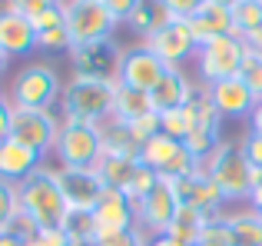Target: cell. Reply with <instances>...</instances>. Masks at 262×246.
Instances as JSON below:
<instances>
[{"mask_svg": "<svg viewBox=\"0 0 262 246\" xmlns=\"http://www.w3.org/2000/svg\"><path fill=\"white\" fill-rule=\"evenodd\" d=\"M249 207H252V213L262 220V196H259V200H249Z\"/></svg>", "mask_w": 262, "mask_h": 246, "instance_id": "f907efd6", "label": "cell"}, {"mask_svg": "<svg viewBox=\"0 0 262 246\" xmlns=\"http://www.w3.org/2000/svg\"><path fill=\"white\" fill-rule=\"evenodd\" d=\"M196 93V80L186 73V67H176V70H166V77L156 84V90L149 93L153 97V110L156 113H169L176 107H186Z\"/></svg>", "mask_w": 262, "mask_h": 246, "instance_id": "d6986e66", "label": "cell"}, {"mask_svg": "<svg viewBox=\"0 0 262 246\" xmlns=\"http://www.w3.org/2000/svg\"><path fill=\"white\" fill-rule=\"evenodd\" d=\"M113 104H116V84L70 77L63 84V97H60V120L100 127L103 120L113 117Z\"/></svg>", "mask_w": 262, "mask_h": 246, "instance_id": "7a4b0ae2", "label": "cell"}, {"mask_svg": "<svg viewBox=\"0 0 262 246\" xmlns=\"http://www.w3.org/2000/svg\"><path fill=\"white\" fill-rule=\"evenodd\" d=\"M196 246H232V236H229V227H226V216H209L203 227V236H199Z\"/></svg>", "mask_w": 262, "mask_h": 246, "instance_id": "836d02e7", "label": "cell"}, {"mask_svg": "<svg viewBox=\"0 0 262 246\" xmlns=\"http://www.w3.org/2000/svg\"><path fill=\"white\" fill-rule=\"evenodd\" d=\"M37 170H43V153L24 147V143L13 140V136L0 140V180L24 183L27 176H33Z\"/></svg>", "mask_w": 262, "mask_h": 246, "instance_id": "e0dca14e", "label": "cell"}, {"mask_svg": "<svg viewBox=\"0 0 262 246\" xmlns=\"http://www.w3.org/2000/svg\"><path fill=\"white\" fill-rule=\"evenodd\" d=\"M169 67L149 50L146 44H133L123 47V60H120V73H116V87H126V90H143L153 93L156 84L166 77Z\"/></svg>", "mask_w": 262, "mask_h": 246, "instance_id": "9c48e42d", "label": "cell"}, {"mask_svg": "<svg viewBox=\"0 0 262 246\" xmlns=\"http://www.w3.org/2000/svg\"><path fill=\"white\" fill-rule=\"evenodd\" d=\"M226 227H229L232 246H262V220L252 213V207L246 210H226Z\"/></svg>", "mask_w": 262, "mask_h": 246, "instance_id": "603a6c76", "label": "cell"}, {"mask_svg": "<svg viewBox=\"0 0 262 246\" xmlns=\"http://www.w3.org/2000/svg\"><path fill=\"white\" fill-rule=\"evenodd\" d=\"M0 4H4V0H0Z\"/></svg>", "mask_w": 262, "mask_h": 246, "instance_id": "11a10c76", "label": "cell"}, {"mask_svg": "<svg viewBox=\"0 0 262 246\" xmlns=\"http://www.w3.org/2000/svg\"><path fill=\"white\" fill-rule=\"evenodd\" d=\"M136 4H140V0H103V7L110 10V17H113L116 24H126V20L133 17Z\"/></svg>", "mask_w": 262, "mask_h": 246, "instance_id": "b9f144b4", "label": "cell"}, {"mask_svg": "<svg viewBox=\"0 0 262 246\" xmlns=\"http://www.w3.org/2000/svg\"><path fill=\"white\" fill-rule=\"evenodd\" d=\"M206 220H209V216H203L199 210L179 207V213L173 216V223H169V230H166V233L173 236L176 243H183V246H196V243H199V236H203Z\"/></svg>", "mask_w": 262, "mask_h": 246, "instance_id": "4316f807", "label": "cell"}, {"mask_svg": "<svg viewBox=\"0 0 262 246\" xmlns=\"http://www.w3.org/2000/svg\"><path fill=\"white\" fill-rule=\"evenodd\" d=\"M212 4H219V7H229V10H232V7H236L239 0H212Z\"/></svg>", "mask_w": 262, "mask_h": 246, "instance_id": "f5cc1de1", "label": "cell"}, {"mask_svg": "<svg viewBox=\"0 0 262 246\" xmlns=\"http://www.w3.org/2000/svg\"><path fill=\"white\" fill-rule=\"evenodd\" d=\"M196 127H199V117H196V107L192 104L176 107V110H169V113H160V133L173 136L176 143H186Z\"/></svg>", "mask_w": 262, "mask_h": 246, "instance_id": "83f0119b", "label": "cell"}, {"mask_svg": "<svg viewBox=\"0 0 262 246\" xmlns=\"http://www.w3.org/2000/svg\"><path fill=\"white\" fill-rule=\"evenodd\" d=\"M153 110V97L143 90H126V87H116V104H113V117L123 123H136L143 117H149Z\"/></svg>", "mask_w": 262, "mask_h": 246, "instance_id": "d4e9b609", "label": "cell"}, {"mask_svg": "<svg viewBox=\"0 0 262 246\" xmlns=\"http://www.w3.org/2000/svg\"><path fill=\"white\" fill-rule=\"evenodd\" d=\"M60 133V113L53 110H13L10 136L20 140L24 147L37 150V153H50Z\"/></svg>", "mask_w": 262, "mask_h": 246, "instance_id": "7c38bea8", "label": "cell"}, {"mask_svg": "<svg viewBox=\"0 0 262 246\" xmlns=\"http://www.w3.org/2000/svg\"><path fill=\"white\" fill-rule=\"evenodd\" d=\"M33 240H37L40 246H70L73 236L67 233L63 227H57V230H40V233H33Z\"/></svg>", "mask_w": 262, "mask_h": 246, "instance_id": "ee69618b", "label": "cell"}, {"mask_svg": "<svg viewBox=\"0 0 262 246\" xmlns=\"http://www.w3.org/2000/svg\"><path fill=\"white\" fill-rule=\"evenodd\" d=\"M63 230L73 236V240H96V223H93V213H67L63 220Z\"/></svg>", "mask_w": 262, "mask_h": 246, "instance_id": "d590c367", "label": "cell"}, {"mask_svg": "<svg viewBox=\"0 0 262 246\" xmlns=\"http://www.w3.org/2000/svg\"><path fill=\"white\" fill-rule=\"evenodd\" d=\"M143 44H146L169 70L186 67L189 60H196V50H199V40L192 37L189 20H166V24H163L153 37H146Z\"/></svg>", "mask_w": 262, "mask_h": 246, "instance_id": "30bf717a", "label": "cell"}, {"mask_svg": "<svg viewBox=\"0 0 262 246\" xmlns=\"http://www.w3.org/2000/svg\"><path fill=\"white\" fill-rule=\"evenodd\" d=\"M262 196V170H252V196L249 200H259Z\"/></svg>", "mask_w": 262, "mask_h": 246, "instance_id": "c3c4849f", "label": "cell"}, {"mask_svg": "<svg viewBox=\"0 0 262 246\" xmlns=\"http://www.w3.org/2000/svg\"><path fill=\"white\" fill-rule=\"evenodd\" d=\"M17 193H20V213L33 227V233L63 227L70 210H67V200L60 193L57 180H53V170H47V167L37 170L24 183H17Z\"/></svg>", "mask_w": 262, "mask_h": 246, "instance_id": "6da1fadb", "label": "cell"}, {"mask_svg": "<svg viewBox=\"0 0 262 246\" xmlns=\"http://www.w3.org/2000/svg\"><path fill=\"white\" fill-rule=\"evenodd\" d=\"M7 97H10L13 110H57L60 97H63V80L57 77L50 64H30L17 70Z\"/></svg>", "mask_w": 262, "mask_h": 246, "instance_id": "277c9868", "label": "cell"}, {"mask_svg": "<svg viewBox=\"0 0 262 246\" xmlns=\"http://www.w3.org/2000/svg\"><path fill=\"white\" fill-rule=\"evenodd\" d=\"M203 4H206V0H163L169 20H192V17H196V10H199Z\"/></svg>", "mask_w": 262, "mask_h": 246, "instance_id": "f35d334b", "label": "cell"}, {"mask_svg": "<svg viewBox=\"0 0 262 246\" xmlns=\"http://www.w3.org/2000/svg\"><path fill=\"white\" fill-rule=\"evenodd\" d=\"M259 4H262V0H259Z\"/></svg>", "mask_w": 262, "mask_h": 246, "instance_id": "9f6ffc18", "label": "cell"}, {"mask_svg": "<svg viewBox=\"0 0 262 246\" xmlns=\"http://www.w3.org/2000/svg\"><path fill=\"white\" fill-rule=\"evenodd\" d=\"M30 236L17 233V230H7V233H0V246H27Z\"/></svg>", "mask_w": 262, "mask_h": 246, "instance_id": "bcb514c9", "label": "cell"}, {"mask_svg": "<svg viewBox=\"0 0 262 246\" xmlns=\"http://www.w3.org/2000/svg\"><path fill=\"white\" fill-rule=\"evenodd\" d=\"M179 153H183V143H176L173 136H166V133H156L153 140H146L140 147V163L149 167V170H156L160 176H166Z\"/></svg>", "mask_w": 262, "mask_h": 246, "instance_id": "7402d4cb", "label": "cell"}, {"mask_svg": "<svg viewBox=\"0 0 262 246\" xmlns=\"http://www.w3.org/2000/svg\"><path fill=\"white\" fill-rule=\"evenodd\" d=\"M246 40L229 33V37H216L209 44H199L196 50V73H199V84L203 87H212L219 80H229V77H239L243 70V60H246Z\"/></svg>", "mask_w": 262, "mask_h": 246, "instance_id": "5b68a950", "label": "cell"}, {"mask_svg": "<svg viewBox=\"0 0 262 246\" xmlns=\"http://www.w3.org/2000/svg\"><path fill=\"white\" fill-rule=\"evenodd\" d=\"M173 190H176V200L179 207H189V210H199L203 216H219L226 213V196L203 170L189 176H179L173 180Z\"/></svg>", "mask_w": 262, "mask_h": 246, "instance_id": "5bb4252c", "label": "cell"}, {"mask_svg": "<svg viewBox=\"0 0 262 246\" xmlns=\"http://www.w3.org/2000/svg\"><path fill=\"white\" fill-rule=\"evenodd\" d=\"M189 27H192V37H196L199 44H209V40H216V37H229L232 33V10L206 0L196 10V17L189 20Z\"/></svg>", "mask_w": 262, "mask_h": 246, "instance_id": "ffe728a7", "label": "cell"}, {"mask_svg": "<svg viewBox=\"0 0 262 246\" xmlns=\"http://www.w3.org/2000/svg\"><path fill=\"white\" fill-rule=\"evenodd\" d=\"M30 24H33V30H37V33L40 30H50V27H60V24H63V4L50 7V10H43V13H37Z\"/></svg>", "mask_w": 262, "mask_h": 246, "instance_id": "7bdbcfd3", "label": "cell"}, {"mask_svg": "<svg viewBox=\"0 0 262 246\" xmlns=\"http://www.w3.org/2000/svg\"><path fill=\"white\" fill-rule=\"evenodd\" d=\"M30 50H37V30H33L30 17L0 7V53L7 57H27Z\"/></svg>", "mask_w": 262, "mask_h": 246, "instance_id": "ac0fdd59", "label": "cell"}, {"mask_svg": "<svg viewBox=\"0 0 262 246\" xmlns=\"http://www.w3.org/2000/svg\"><path fill=\"white\" fill-rule=\"evenodd\" d=\"M37 50H43V53H70L73 50V40H70L67 24L50 27V30H40L37 33Z\"/></svg>", "mask_w": 262, "mask_h": 246, "instance_id": "1f68e13d", "label": "cell"}, {"mask_svg": "<svg viewBox=\"0 0 262 246\" xmlns=\"http://www.w3.org/2000/svg\"><path fill=\"white\" fill-rule=\"evenodd\" d=\"M203 173L223 190L226 203H249L252 196V167L239 140H223L203 160Z\"/></svg>", "mask_w": 262, "mask_h": 246, "instance_id": "3957f363", "label": "cell"}, {"mask_svg": "<svg viewBox=\"0 0 262 246\" xmlns=\"http://www.w3.org/2000/svg\"><path fill=\"white\" fill-rule=\"evenodd\" d=\"M7 64H10V57H7V53H0V77H4V70H7Z\"/></svg>", "mask_w": 262, "mask_h": 246, "instance_id": "816d5d0a", "label": "cell"}, {"mask_svg": "<svg viewBox=\"0 0 262 246\" xmlns=\"http://www.w3.org/2000/svg\"><path fill=\"white\" fill-rule=\"evenodd\" d=\"M10 123H13V104L7 93H0V140L10 136Z\"/></svg>", "mask_w": 262, "mask_h": 246, "instance_id": "f6af8a7d", "label": "cell"}, {"mask_svg": "<svg viewBox=\"0 0 262 246\" xmlns=\"http://www.w3.org/2000/svg\"><path fill=\"white\" fill-rule=\"evenodd\" d=\"M149 246H183V243H176L169 233H163V236H149Z\"/></svg>", "mask_w": 262, "mask_h": 246, "instance_id": "681fc988", "label": "cell"}, {"mask_svg": "<svg viewBox=\"0 0 262 246\" xmlns=\"http://www.w3.org/2000/svg\"><path fill=\"white\" fill-rule=\"evenodd\" d=\"M206 93H209L212 107L219 110V117H223V120H249L252 107L259 104V100L252 97V90L239 77L219 80V84L206 87Z\"/></svg>", "mask_w": 262, "mask_h": 246, "instance_id": "2e32d148", "label": "cell"}, {"mask_svg": "<svg viewBox=\"0 0 262 246\" xmlns=\"http://www.w3.org/2000/svg\"><path fill=\"white\" fill-rule=\"evenodd\" d=\"M249 130L252 133H262V100L252 107V113H249Z\"/></svg>", "mask_w": 262, "mask_h": 246, "instance_id": "7dc6e473", "label": "cell"}, {"mask_svg": "<svg viewBox=\"0 0 262 246\" xmlns=\"http://www.w3.org/2000/svg\"><path fill=\"white\" fill-rule=\"evenodd\" d=\"M53 156L60 167L70 170H96L103 160V140L100 130L93 123H63L60 120V133L53 143Z\"/></svg>", "mask_w": 262, "mask_h": 246, "instance_id": "8992f818", "label": "cell"}, {"mask_svg": "<svg viewBox=\"0 0 262 246\" xmlns=\"http://www.w3.org/2000/svg\"><path fill=\"white\" fill-rule=\"evenodd\" d=\"M93 223H96V236H113L123 230L136 227V207L123 190H103V196L93 207Z\"/></svg>", "mask_w": 262, "mask_h": 246, "instance_id": "9a60e30c", "label": "cell"}, {"mask_svg": "<svg viewBox=\"0 0 262 246\" xmlns=\"http://www.w3.org/2000/svg\"><path fill=\"white\" fill-rule=\"evenodd\" d=\"M96 246H149V236L140 227H133V230H123V233H113V236H96Z\"/></svg>", "mask_w": 262, "mask_h": 246, "instance_id": "74e56055", "label": "cell"}, {"mask_svg": "<svg viewBox=\"0 0 262 246\" xmlns=\"http://www.w3.org/2000/svg\"><path fill=\"white\" fill-rule=\"evenodd\" d=\"M20 193H17V183H7L0 180V233L13 230L20 223Z\"/></svg>", "mask_w": 262, "mask_h": 246, "instance_id": "4dcf8cb0", "label": "cell"}, {"mask_svg": "<svg viewBox=\"0 0 262 246\" xmlns=\"http://www.w3.org/2000/svg\"><path fill=\"white\" fill-rule=\"evenodd\" d=\"M96 130H100V140H103V153H140V143H136L129 123L110 117V120H103Z\"/></svg>", "mask_w": 262, "mask_h": 246, "instance_id": "484cf974", "label": "cell"}, {"mask_svg": "<svg viewBox=\"0 0 262 246\" xmlns=\"http://www.w3.org/2000/svg\"><path fill=\"white\" fill-rule=\"evenodd\" d=\"M60 193L67 200V210L73 213H93L96 200L103 196V180L96 176V170H70V167H57L53 170Z\"/></svg>", "mask_w": 262, "mask_h": 246, "instance_id": "4fadbf2b", "label": "cell"}, {"mask_svg": "<svg viewBox=\"0 0 262 246\" xmlns=\"http://www.w3.org/2000/svg\"><path fill=\"white\" fill-rule=\"evenodd\" d=\"M27 246H40V243H37V240H33V236H30V240H27Z\"/></svg>", "mask_w": 262, "mask_h": 246, "instance_id": "db71d44e", "label": "cell"}, {"mask_svg": "<svg viewBox=\"0 0 262 246\" xmlns=\"http://www.w3.org/2000/svg\"><path fill=\"white\" fill-rule=\"evenodd\" d=\"M63 24L70 30L73 47L110 40L116 30V20L103 7V0H63Z\"/></svg>", "mask_w": 262, "mask_h": 246, "instance_id": "52a82bcc", "label": "cell"}, {"mask_svg": "<svg viewBox=\"0 0 262 246\" xmlns=\"http://www.w3.org/2000/svg\"><path fill=\"white\" fill-rule=\"evenodd\" d=\"M156 183H160V173H156V170H149V167H143V163H140V170H136V176L129 180V187L123 190V193H126L129 200H133V207H136V203H140L143 196H146L149 190L156 187Z\"/></svg>", "mask_w": 262, "mask_h": 246, "instance_id": "e575fe53", "label": "cell"}, {"mask_svg": "<svg viewBox=\"0 0 262 246\" xmlns=\"http://www.w3.org/2000/svg\"><path fill=\"white\" fill-rule=\"evenodd\" d=\"M136 170H140V153H103V160L96 163V176L110 190H126Z\"/></svg>", "mask_w": 262, "mask_h": 246, "instance_id": "44dd1931", "label": "cell"}, {"mask_svg": "<svg viewBox=\"0 0 262 246\" xmlns=\"http://www.w3.org/2000/svg\"><path fill=\"white\" fill-rule=\"evenodd\" d=\"M166 20H169V13H166V7H163V0H140L136 10H133V17L126 20V27L140 40H146V37H153Z\"/></svg>", "mask_w": 262, "mask_h": 246, "instance_id": "cb8c5ba5", "label": "cell"}, {"mask_svg": "<svg viewBox=\"0 0 262 246\" xmlns=\"http://www.w3.org/2000/svg\"><path fill=\"white\" fill-rule=\"evenodd\" d=\"M239 80L252 90V97L262 100V53L259 50H246L243 70H239Z\"/></svg>", "mask_w": 262, "mask_h": 246, "instance_id": "d6a6232c", "label": "cell"}, {"mask_svg": "<svg viewBox=\"0 0 262 246\" xmlns=\"http://www.w3.org/2000/svg\"><path fill=\"white\" fill-rule=\"evenodd\" d=\"M129 130H133V136H136V143H146V140H153L156 133H160V113H149V117H143V120H136V123H129Z\"/></svg>", "mask_w": 262, "mask_h": 246, "instance_id": "60d3db41", "label": "cell"}, {"mask_svg": "<svg viewBox=\"0 0 262 246\" xmlns=\"http://www.w3.org/2000/svg\"><path fill=\"white\" fill-rule=\"evenodd\" d=\"M176 213H179V200H176L173 180L160 176V183L136 203V227H140L146 236H163L169 230V223H173Z\"/></svg>", "mask_w": 262, "mask_h": 246, "instance_id": "8fae6325", "label": "cell"}, {"mask_svg": "<svg viewBox=\"0 0 262 246\" xmlns=\"http://www.w3.org/2000/svg\"><path fill=\"white\" fill-rule=\"evenodd\" d=\"M120 60H123V47L110 40H93V44H80L70 50V64H73V77L83 80H106L116 84L120 73Z\"/></svg>", "mask_w": 262, "mask_h": 246, "instance_id": "ba28073f", "label": "cell"}, {"mask_svg": "<svg viewBox=\"0 0 262 246\" xmlns=\"http://www.w3.org/2000/svg\"><path fill=\"white\" fill-rule=\"evenodd\" d=\"M219 143H223V133H219V127H209V123H199V127L189 133V140H186L183 147L189 150V153L196 156L199 163H203L206 156H209L212 150L219 147Z\"/></svg>", "mask_w": 262, "mask_h": 246, "instance_id": "f546056e", "label": "cell"}, {"mask_svg": "<svg viewBox=\"0 0 262 246\" xmlns=\"http://www.w3.org/2000/svg\"><path fill=\"white\" fill-rule=\"evenodd\" d=\"M239 143H243V153H246V160H249V167L252 170H262V133L246 130Z\"/></svg>", "mask_w": 262, "mask_h": 246, "instance_id": "ab89813d", "label": "cell"}, {"mask_svg": "<svg viewBox=\"0 0 262 246\" xmlns=\"http://www.w3.org/2000/svg\"><path fill=\"white\" fill-rule=\"evenodd\" d=\"M63 0H4L0 7H7V10H13V13H20V17H37V13H43V10H50V7H60Z\"/></svg>", "mask_w": 262, "mask_h": 246, "instance_id": "8d00e7d4", "label": "cell"}, {"mask_svg": "<svg viewBox=\"0 0 262 246\" xmlns=\"http://www.w3.org/2000/svg\"><path fill=\"white\" fill-rule=\"evenodd\" d=\"M232 33L243 40L262 33V4L259 0H239L232 7Z\"/></svg>", "mask_w": 262, "mask_h": 246, "instance_id": "f1b7e54d", "label": "cell"}]
</instances>
